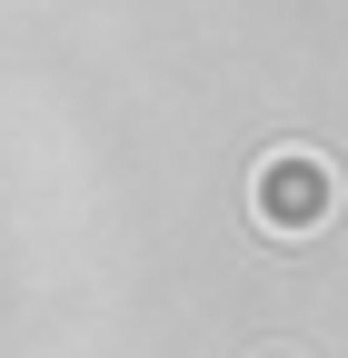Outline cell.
<instances>
[{"mask_svg":"<svg viewBox=\"0 0 348 358\" xmlns=\"http://www.w3.org/2000/svg\"><path fill=\"white\" fill-rule=\"evenodd\" d=\"M328 209H338V169H328L319 150H279L269 169H259V219H269L279 239L328 229Z\"/></svg>","mask_w":348,"mask_h":358,"instance_id":"cell-1","label":"cell"}]
</instances>
